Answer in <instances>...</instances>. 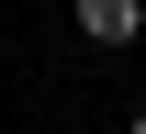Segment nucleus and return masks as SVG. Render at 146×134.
I'll list each match as a JSON object with an SVG mask.
<instances>
[{"instance_id": "nucleus-2", "label": "nucleus", "mask_w": 146, "mask_h": 134, "mask_svg": "<svg viewBox=\"0 0 146 134\" xmlns=\"http://www.w3.org/2000/svg\"><path fill=\"white\" fill-rule=\"evenodd\" d=\"M135 134H146V112H135Z\"/></svg>"}, {"instance_id": "nucleus-1", "label": "nucleus", "mask_w": 146, "mask_h": 134, "mask_svg": "<svg viewBox=\"0 0 146 134\" xmlns=\"http://www.w3.org/2000/svg\"><path fill=\"white\" fill-rule=\"evenodd\" d=\"M79 34L90 45H135L146 34V0H79Z\"/></svg>"}]
</instances>
